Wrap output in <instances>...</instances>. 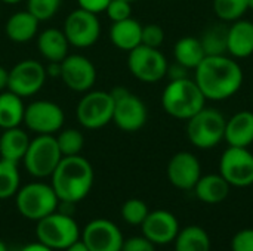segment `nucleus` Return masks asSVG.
<instances>
[{"label":"nucleus","mask_w":253,"mask_h":251,"mask_svg":"<svg viewBox=\"0 0 253 251\" xmlns=\"http://www.w3.org/2000/svg\"><path fill=\"white\" fill-rule=\"evenodd\" d=\"M62 154L58 148L55 135H36L30 141L22 158L25 170L36 179L50 178L59 164Z\"/></svg>","instance_id":"nucleus-7"},{"label":"nucleus","mask_w":253,"mask_h":251,"mask_svg":"<svg viewBox=\"0 0 253 251\" xmlns=\"http://www.w3.org/2000/svg\"><path fill=\"white\" fill-rule=\"evenodd\" d=\"M61 80L70 90L86 93L92 90L96 81V68L89 58L79 53H68L61 62Z\"/></svg>","instance_id":"nucleus-15"},{"label":"nucleus","mask_w":253,"mask_h":251,"mask_svg":"<svg viewBox=\"0 0 253 251\" xmlns=\"http://www.w3.org/2000/svg\"><path fill=\"white\" fill-rule=\"evenodd\" d=\"M126 1H130V3H133V1H138V0H126Z\"/></svg>","instance_id":"nucleus-48"},{"label":"nucleus","mask_w":253,"mask_h":251,"mask_svg":"<svg viewBox=\"0 0 253 251\" xmlns=\"http://www.w3.org/2000/svg\"><path fill=\"white\" fill-rule=\"evenodd\" d=\"M248 10V0H213V12L222 22H234L242 19Z\"/></svg>","instance_id":"nucleus-32"},{"label":"nucleus","mask_w":253,"mask_h":251,"mask_svg":"<svg viewBox=\"0 0 253 251\" xmlns=\"http://www.w3.org/2000/svg\"><path fill=\"white\" fill-rule=\"evenodd\" d=\"M148 213H150L148 206L139 198H130L125 201V204L122 206L123 220L132 226H141L145 217L148 216Z\"/></svg>","instance_id":"nucleus-33"},{"label":"nucleus","mask_w":253,"mask_h":251,"mask_svg":"<svg viewBox=\"0 0 253 251\" xmlns=\"http://www.w3.org/2000/svg\"><path fill=\"white\" fill-rule=\"evenodd\" d=\"M169 62L163 52L156 47L139 44L127 55L130 74L142 83H157L166 77Z\"/></svg>","instance_id":"nucleus-10"},{"label":"nucleus","mask_w":253,"mask_h":251,"mask_svg":"<svg viewBox=\"0 0 253 251\" xmlns=\"http://www.w3.org/2000/svg\"><path fill=\"white\" fill-rule=\"evenodd\" d=\"M37 49L47 62H62L68 55L70 43L59 28H46L37 34Z\"/></svg>","instance_id":"nucleus-21"},{"label":"nucleus","mask_w":253,"mask_h":251,"mask_svg":"<svg viewBox=\"0 0 253 251\" xmlns=\"http://www.w3.org/2000/svg\"><path fill=\"white\" fill-rule=\"evenodd\" d=\"M59 200L52 188L44 182H31L21 186L15 195V206L21 216L28 220H40L58 210Z\"/></svg>","instance_id":"nucleus-5"},{"label":"nucleus","mask_w":253,"mask_h":251,"mask_svg":"<svg viewBox=\"0 0 253 251\" xmlns=\"http://www.w3.org/2000/svg\"><path fill=\"white\" fill-rule=\"evenodd\" d=\"M248 3H249V9L253 10V0H248Z\"/></svg>","instance_id":"nucleus-47"},{"label":"nucleus","mask_w":253,"mask_h":251,"mask_svg":"<svg viewBox=\"0 0 253 251\" xmlns=\"http://www.w3.org/2000/svg\"><path fill=\"white\" fill-rule=\"evenodd\" d=\"M141 228L142 235L156 246H166L173 243L181 229L176 216L168 210L150 212Z\"/></svg>","instance_id":"nucleus-18"},{"label":"nucleus","mask_w":253,"mask_h":251,"mask_svg":"<svg viewBox=\"0 0 253 251\" xmlns=\"http://www.w3.org/2000/svg\"><path fill=\"white\" fill-rule=\"evenodd\" d=\"M25 104L24 98L15 95L10 90L0 92V129L19 127L24 123Z\"/></svg>","instance_id":"nucleus-26"},{"label":"nucleus","mask_w":253,"mask_h":251,"mask_svg":"<svg viewBox=\"0 0 253 251\" xmlns=\"http://www.w3.org/2000/svg\"><path fill=\"white\" fill-rule=\"evenodd\" d=\"M165 41V31L159 24H147L142 25V37L141 44L148 47L160 49V46Z\"/></svg>","instance_id":"nucleus-35"},{"label":"nucleus","mask_w":253,"mask_h":251,"mask_svg":"<svg viewBox=\"0 0 253 251\" xmlns=\"http://www.w3.org/2000/svg\"><path fill=\"white\" fill-rule=\"evenodd\" d=\"M227 53L234 59H245L253 55V22L237 19L231 22L227 33Z\"/></svg>","instance_id":"nucleus-19"},{"label":"nucleus","mask_w":253,"mask_h":251,"mask_svg":"<svg viewBox=\"0 0 253 251\" xmlns=\"http://www.w3.org/2000/svg\"><path fill=\"white\" fill-rule=\"evenodd\" d=\"M173 251H211V237L202 226L190 225L179 229L175 241Z\"/></svg>","instance_id":"nucleus-28"},{"label":"nucleus","mask_w":253,"mask_h":251,"mask_svg":"<svg viewBox=\"0 0 253 251\" xmlns=\"http://www.w3.org/2000/svg\"><path fill=\"white\" fill-rule=\"evenodd\" d=\"M230 183L219 173H209L205 176L202 175L193 191L202 203L213 206L225 201L230 195Z\"/></svg>","instance_id":"nucleus-24"},{"label":"nucleus","mask_w":253,"mask_h":251,"mask_svg":"<svg viewBox=\"0 0 253 251\" xmlns=\"http://www.w3.org/2000/svg\"><path fill=\"white\" fill-rule=\"evenodd\" d=\"M166 175L176 189L191 191L202 178V164L193 152L179 151L169 160Z\"/></svg>","instance_id":"nucleus-17"},{"label":"nucleus","mask_w":253,"mask_h":251,"mask_svg":"<svg viewBox=\"0 0 253 251\" xmlns=\"http://www.w3.org/2000/svg\"><path fill=\"white\" fill-rule=\"evenodd\" d=\"M64 251H89V250H87V247L83 244V241H82V240H79V241H76L73 246H70L68 249H65Z\"/></svg>","instance_id":"nucleus-44"},{"label":"nucleus","mask_w":253,"mask_h":251,"mask_svg":"<svg viewBox=\"0 0 253 251\" xmlns=\"http://www.w3.org/2000/svg\"><path fill=\"white\" fill-rule=\"evenodd\" d=\"M46 75L50 78H61V62H47L44 65Z\"/></svg>","instance_id":"nucleus-41"},{"label":"nucleus","mask_w":253,"mask_h":251,"mask_svg":"<svg viewBox=\"0 0 253 251\" xmlns=\"http://www.w3.org/2000/svg\"><path fill=\"white\" fill-rule=\"evenodd\" d=\"M107 16L111 22H119L132 16V3L126 0H111L105 9Z\"/></svg>","instance_id":"nucleus-36"},{"label":"nucleus","mask_w":253,"mask_h":251,"mask_svg":"<svg viewBox=\"0 0 253 251\" xmlns=\"http://www.w3.org/2000/svg\"><path fill=\"white\" fill-rule=\"evenodd\" d=\"M70 46L86 49L93 46L101 37V22L98 15L77 7L64 21L62 28Z\"/></svg>","instance_id":"nucleus-13"},{"label":"nucleus","mask_w":253,"mask_h":251,"mask_svg":"<svg viewBox=\"0 0 253 251\" xmlns=\"http://www.w3.org/2000/svg\"><path fill=\"white\" fill-rule=\"evenodd\" d=\"M82 241L89 251H122L125 238L114 222L93 219L84 226Z\"/></svg>","instance_id":"nucleus-16"},{"label":"nucleus","mask_w":253,"mask_h":251,"mask_svg":"<svg viewBox=\"0 0 253 251\" xmlns=\"http://www.w3.org/2000/svg\"><path fill=\"white\" fill-rule=\"evenodd\" d=\"M175 62L184 65L187 70H196L200 62L206 58V52L200 38L193 36L181 37L173 47Z\"/></svg>","instance_id":"nucleus-27"},{"label":"nucleus","mask_w":253,"mask_h":251,"mask_svg":"<svg viewBox=\"0 0 253 251\" xmlns=\"http://www.w3.org/2000/svg\"><path fill=\"white\" fill-rule=\"evenodd\" d=\"M187 71H188V70H187L184 65H181V64L175 62V64H172V65H169V67H168L166 77L169 78V81H172V80H181V78L188 77Z\"/></svg>","instance_id":"nucleus-40"},{"label":"nucleus","mask_w":253,"mask_h":251,"mask_svg":"<svg viewBox=\"0 0 253 251\" xmlns=\"http://www.w3.org/2000/svg\"><path fill=\"white\" fill-rule=\"evenodd\" d=\"M162 107L176 120H188L206 107V98L197 83L188 77L172 80L162 93Z\"/></svg>","instance_id":"nucleus-3"},{"label":"nucleus","mask_w":253,"mask_h":251,"mask_svg":"<svg viewBox=\"0 0 253 251\" xmlns=\"http://www.w3.org/2000/svg\"><path fill=\"white\" fill-rule=\"evenodd\" d=\"M7 84H9V70L0 65V92L7 90Z\"/></svg>","instance_id":"nucleus-42"},{"label":"nucleus","mask_w":253,"mask_h":251,"mask_svg":"<svg viewBox=\"0 0 253 251\" xmlns=\"http://www.w3.org/2000/svg\"><path fill=\"white\" fill-rule=\"evenodd\" d=\"M113 112L114 99L111 93L105 90L86 92L76 107V118L79 124L87 130L102 129L113 123Z\"/></svg>","instance_id":"nucleus-9"},{"label":"nucleus","mask_w":253,"mask_h":251,"mask_svg":"<svg viewBox=\"0 0 253 251\" xmlns=\"http://www.w3.org/2000/svg\"><path fill=\"white\" fill-rule=\"evenodd\" d=\"M44 65L36 59H24L9 70L7 90L21 98H31L37 95L46 83Z\"/></svg>","instance_id":"nucleus-14"},{"label":"nucleus","mask_w":253,"mask_h":251,"mask_svg":"<svg viewBox=\"0 0 253 251\" xmlns=\"http://www.w3.org/2000/svg\"><path fill=\"white\" fill-rule=\"evenodd\" d=\"M110 93L114 99L113 123L126 133H135L141 130L148 120L145 102L126 87H116Z\"/></svg>","instance_id":"nucleus-8"},{"label":"nucleus","mask_w":253,"mask_h":251,"mask_svg":"<svg viewBox=\"0 0 253 251\" xmlns=\"http://www.w3.org/2000/svg\"><path fill=\"white\" fill-rule=\"evenodd\" d=\"M37 241L52 250H65L80 240V229L73 216L53 212L37 220Z\"/></svg>","instance_id":"nucleus-6"},{"label":"nucleus","mask_w":253,"mask_h":251,"mask_svg":"<svg viewBox=\"0 0 253 251\" xmlns=\"http://www.w3.org/2000/svg\"><path fill=\"white\" fill-rule=\"evenodd\" d=\"M122 251H156V244H153L148 238L132 237L123 241Z\"/></svg>","instance_id":"nucleus-38"},{"label":"nucleus","mask_w":253,"mask_h":251,"mask_svg":"<svg viewBox=\"0 0 253 251\" xmlns=\"http://www.w3.org/2000/svg\"><path fill=\"white\" fill-rule=\"evenodd\" d=\"M224 141L228 146L249 148L253 143V112L239 111L225 123Z\"/></svg>","instance_id":"nucleus-20"},{"label":"nucleus","mask_w":253,"mask_h":251,"mask_svg":"<svg viewBox=\"0 0 253 251\" xmlns=\"http://www.w3.org/2000/svg\"><path fill=\"white\" fill-rule=\"evenodd\" d=\"M219 175L231 188L253 185V154L249 148L228 146L219 160Z\"/></svg>","instance_id":"nucleus-12"},{"label":"nucleus","mask_w":253,"mask_h":251,"mask_svg":"<svg viewBox=\"0 0 253 251\" xmlns=\"http://www.w3.org/2000/svg\"><path fill=\"white\" fill-rule=\"evenodd\" d=\"M65 123L64 109L52 101L37 99L25 105L24 124L36 135H56Z\"/></svg>","instance_id":"nucleus-11"},{"label":"nucleus","mask_w":253,"mask_h":251,"mask_svg":"<svg viewBox=\"0 0 253 251\" xmlns=\"http://www.w3.org/2000/svg\"><path fill=\"white\" fill-rule=\"evenodd\" d=\"M18 163L0 158V200H9L21 188Z\"/></svg>","instance_id":"nucleus-30"},{"label":"nucleus","mask_w":253,"mask_h":251,"mask_svg":"<svg viewBox=\"0 0 253 251\" xmlns=\"http://www.w3.org/2000/svg\"><path fill=\"white\" fill-rule=\"evenodd\" d=\"M39 24L40 21L34 18L27 9L18 10L7 18L4 24V33L6 37L13 43H28L37 37Z\"/></svg>","instance_id":"nucleus-22"},{"label":"nucleus","mask_w":253,"mask_h":251,"mask_svg":"<svg viewBox=\"0 0 253 251\" xmlns=\"http://www.w3.org/2000/svg\"><path fill=\"white\" fill-rule=\"evenodd\" d=\"M30 141L28 133L22 130L21 126L3 130L0 135V158L15 163L22 161Z\"/></svg>","instance_id":"nucleus-25"},{"label":"nucleus","mask_w":253,"mask_h":251,"mask_svg":"<svg viewBox=\"0 0 253 251\" xmlns=\"http://www.w3.org/2000/svg\"><path fill=\"white\" fill-rule=\"evenodd\" d=\"M61 7V0H27V10L40 22L52 19Z\"/></svg>","instance_id":"nucleus-34"},{"label":"nucleus","mask_w":253,"mask_h":251,"mask_svg":"<svg viewBox=\"0 0 253 251\" xmlns=\"http://www.w3.org/2000/svg\"><path fill=\"white\" fill-rule=\"evenodd\" d=\"M227 118L215 108H202L187 120V138L199 149H212L224 141Z\"/></svg>","instance_id":"nucleus-4"},{"label":"nucleus","mask_w":253,"mask_h":251,"mask_svg":"<svg viewBox=\"0 0 253 251\" xmlns=\"http://www.w3.org/2000/svg\"><path fill=\"white\" fill-rule=\"evenodd\" d=\"M227 33L228 27L224 24H212L203 31L200 41L203 44L206 56L227 55Z\"/></svg>","instance_id":"nucleus-29"},{"label":"nucleus","mask_w":253,"mask_h":251,"mask_svg":"<svg viewBox=\"0 0 253 251\" xmlns=\"http://www.w3.org/2000/svg\"><path fill=\"white\" fill-rule=\"evenodd\" d=\"M245 74L240 64L228 55L206 56L196 68L194 81L206 101H227L243 86Z\"/></svg>","instance_id":"nucleus-1"},{"label":"nucleus","mask_w":253,"mask_h":251,"mask_svg":"<svg viewBox=\"0 0 253 251\" xmlns=\"http://www.w3.org/2000/svg\"><path fill=\"white\" fill-rule=\"evenodd\" d=\"M93 180V167L82 155L62 157L50 176V185L58 200L73 204L89 195Z\"/></svg>","instance_id":"nucleus-2"},{"label":"nucleus","mask_w":253,"mask_h":251,"mask_svg":"<svg viewBox=\"0 0 253 251\" xmlns=\"http://www.w3.org/2000/svg\"><path fill=\"white\" fill-rule=\"evenodd\" d=\"M110 1L111 0H77V4L83 10H87L90 13L99 15V13L105 12V9L110 4Z\"/></svg>","instance_id":"nucleus-39"},{"label":"nucleus","mask_w":253,"mask_h":251,"mask_svg":"<svg viewBox=\"0 0 253 251\" xmlns=\"http://www.w3.org/2000/svg\"><path fill=\"white\" fill-rule=\"evenodd\" d=\"M21 251H53L52 249H49L47 246L42 244V243H31V244H27L25 247H22Z\"/></svg>","instance_id":"nucleus-43"},{"label":"nucleus","mask_w":253,"mask_h":251,"mask_svg":"<svg viewBox=\"0 0 253 251\" xmlns=\"http://www.w3.org/2000/svg\"><path fill=\"white\" fill-rule=\"evenodd\" d=\"M55 139L62 157L80 155L84 148V136L79 129H61Z\"/></svg>","instance_id":"nucleus-31"},{"label":"nucleus","mask_w":253,"mask_h":251,"mask_svg":"<svg viewBox=\"0 0 253 251\" xmlns=\"http://www.w3.org/2000/svg\"><path fill=\"white\" fill-rule=\"evenodd\" d=\"M231 251H253V228H246L234 234Z\"/></svg>","instance_id":"nucleus-37"},{"label":"nucleus","mask_w":253,"mask_h":251,"mask_svg":"<svg viewBox=\"0 0 253 251\" xmlns=\"http://www.w3.org/2000/svg\"><path fill=\"white\" fill-rule=\"evenodd\" d=\"M141 37H142V24L132 16L119 22H113L110 28L111 43L117 49L127 53L141 44Z\"/></svg>","instance_id":"nucleus-23"},{"label":"nucleus","mask_w":253,"mask_h":251,"mask_svg":"<svg viewBox=\"0 0 253 251\" xmlns=\"http://www.w3.org/2000/svg\"><path fill=\"white\" fill-rule=\"evenodd\" d=\"M1 3H4V4H18V3H21L22 0H0Z\"/></svg>","instance_id":"nucleus-45"},{"label":"nucleus","mask_w":253,"mask_h":251,"mask_svg":"<svg viewBox=\"0 0 253 251\" xmlns=\"http://www.w3.org/2000/svg\"><path fill=\"white\" fill-rule=\"evenodd\" d=\"M0 251H7V249H6V246H4L3 241H0Z\"/></svg>","instance_id":"nucleus-46"}]
</instances>
